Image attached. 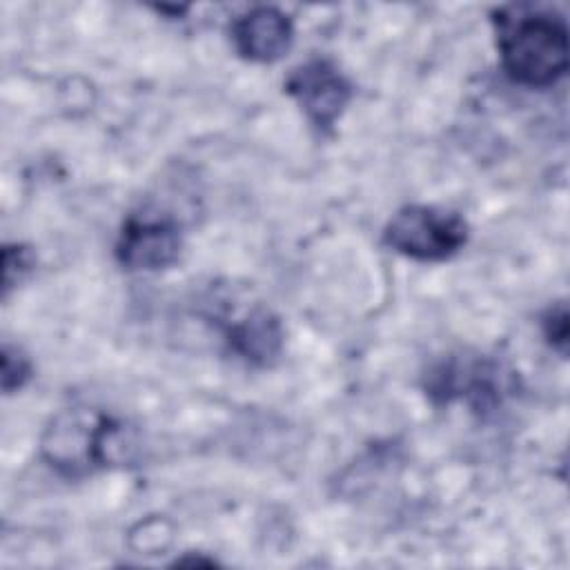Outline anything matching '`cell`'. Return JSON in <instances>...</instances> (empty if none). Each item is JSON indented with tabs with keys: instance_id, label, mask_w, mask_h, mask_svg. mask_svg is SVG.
Returning <instances> with one entry per match:
<instances>
[{
	"instance_id": "cell-4",
	"label": "cell",
	"mask_w": 570,
	"mask_h": 570,
	"mask_svg": "<svg viewBox=\"0 0 570 570\" xmlns=\"http://www.w3.org/2000/svg\"><path fill=\"white\" fill-rule=\"evenodd\" d=\"M470 238L465 218L432 205L401 207L383 229V243L421 263H441L459 254Z\"/></svg>"
},
{
	"instance_id": "cell-6",
	"label": "cell",
	"mask_w": 570,
	"mask_h": 570,
	"mask_svg": "<svg viewBox=\"0 0 570 570\" xmlns=\"http://www.w3.org/2000/svg\"><path fill=\"white\" fill-rule=\"evenodd\" d=\"M116 261L134 272L171 267L183 252V234L176 220L151 214H129L116 240Z\"/></svg>"
},
{
	"instance_id": "cell-2",
	"label": "cell",
	"mask_w": 570,
	"mask_h": 570,
	"mask_svg": "<svg viewBox=\"0 0 570 570\" xmlns=\"http://www.w3.org/2000/svg\"><path fill=\"white\" fill-rule=\"evenodd\" d=\"M497 47L505 76L523 87L546 89L568 71V27L561 16L541 9H499Z\"/></svg>"
},
{
	"instance_id": "cell-1",
	"label": "cell",
	"mask_w": 570,
	"mask_h": 570,
	"mask_svg": "<svg viewBox=\"0 0 570 570\" xmlns=\"http://www.w3.org/2000/svg\"><path fill=\"white\" fill-rule=\"evenodd\" d=\"M127 428L94 407H67L42 432L40 454L65 479H85L131 459Z\"/></svg>"
},
{
	"instance_id": "cell-5",
	"label": "cell",
	"mask_w": 570,
	"mask_h": 570,
	"mask_svg": "<svg viewBox=\"0 0 570 570\" xmlns=\"http://www.w3.org/2000/svg\"><path fill=\"white\" fill-rule=\"evenodd\" d=\"M285 94L296 100L321 134H327L352 100V82L332 60L312 58L292 69L285 80Z\"/></svg>"
},
{
	"instance_id": "cell-8",
	"label": "cell",
	"mask_w": 570,
	"mask_h": 570,
	"mask_svg": "<svg viewBox=\"0 0 570 570\" xmlns=\"http://www.w3.org/2000/svg\"><path fill=\"white\" fill-rule=\"evenodd\" d=\"M227 347L245 363L256 367H272L285 343L281 318L265 305H256L234 321L223 325Z\"/></svg>"
},
{
	"instance_id": "cell-10",
	"label": "cell",
	"mask_w": 570,
	"mask_h": 570,
	"mask_svg": "<svg viewBox=\"0 0 570 570\" xmlns=\"http://www.w3.org/2000/svg\"><path fill=\"white\" fill-rule=\"evenodd\" d=\"M31 372L33 367L29 356L20 347L4 343L2 345V392L13 394L16 390H20L31 379Z\"/></svg>"
},
{
	"instance_id": "cell-7",
	"label": "cell",
	"mask_w": 570,
	"mask_h": 570,
	"mask_svg": "<svg viewBox=\"0 0 570 570\" xmlns=\"http://www.w3.org/2000/svg\"><path fill=\"white\" fill-rule=\"evenodd\" d=\"M236 53L249 62H276L294 42L292 18L276 7H254L229 24Z\"/></svg>"
},
{
	"instance_id": "cell-11",
	"label": "cell",
	"mask_w": 570,
	"mask_h": 570,
	"mask_svg": "<svg viewBox=\"0 0 570 570\" xmlns=\"http://www.w3.org/2000/svg\"><path fill=\"white\" fill-rule=\"evenodd\" d=\"M541 332L552 350H557L561 356L568 354V334H570V321H568V307L563 301L552 303L543 316H541Z\"/></svg>"
},
{
	"instance_id": "cell-3",
	"label": "cell",
	"mask_w": 570,
	"mask_h": 570,
	"mask_svg": "<svg viewBox=\"0 0 570 570\" xmlns=\"http://www.w3.org/2000/svg\"><path fill=\"white\" fill-rule=\"evenodd\" d=\"M517 374L490 356H445L425 374V394L436 405L456 399L479 416L494 414L514 392Z\"/></svg>"
},
{
	"instance_id": "cell-9",
	"label": "cell",
	"mask_w": 570,
	"mask_h": 570,
	"mask_svg": "<svg viewBox=\"0 0 570 570\" xmlns=\"http://www.w3.org/2000/svg\"><path fill=\"white\" fill-rule=\"evenodd\" d=\"M36 267V254L20 243H7L2 249V296L7 298L13 287H18L29 272Z\"/></svg>"
}]
</instances>
